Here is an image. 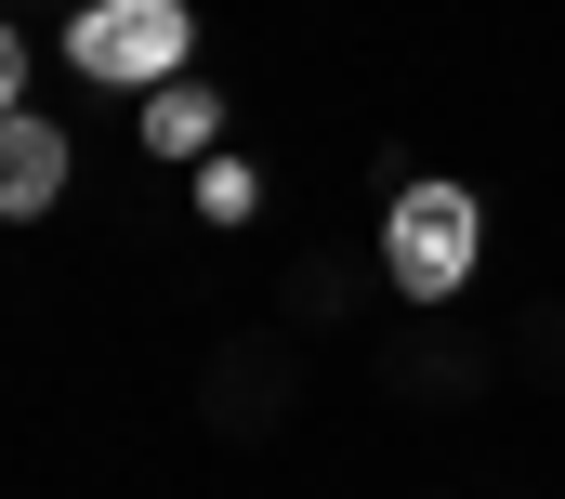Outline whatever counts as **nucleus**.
<instances>
[{"label": "nucleus", "instance_id": "obj_1", "mask_svg": "<svg viewBox=\"0 0 565 499\" xmlns=\"http://www.w3.org/2000/svg\"><path fill=\"white\" fill-rule=\"evenodd\" d=\"M302 394H316V381H302V329L250 316V329H224V342L198 355V394H184V407H198V434H211V447H237V460H250V447H277L289 421H302Z\"/></svg>", "mask_w": 565, "mask_h": 499}, {"label": "nucleus", "instance_id": "obj_2", "mask_svg": "<svg viewBox=\"0 0 565 499\" xmlns=\"http://www.w3.org/2000/svg\"><path fill=\"white\" fill-rule=\"evenodd\" d=\"M500 329H473V316H408V329H382V355L369 381L395 394V407H422V421H460L473 394H500Z\"/></svg>", "mask_w": 565, "mask_h": 499}, {"label": "nucleus", "instance_id": "obj_3", "mask_svg": "<svg viewBox=\"0 0 565 499\" xmlns=\"http://www.w3.org/2000/svg\"><path fill=\"white\" fill-rule=\"evenodd\" d=\"M382 198H395V224H382L395 276H408L422 302H447V289L473 276V198H460V184H422L408 158H382Z\"/></svg>", "mask_w": 565, "mask_h": 499}, {"label": "nucleus", "instance_id": "obj_4", "mask_svg": "<svg viewBox=\"0 0 565 499\" xmlns=\"http://www.w3.org/2000/svg\"><path fill=\"white\" fill-rule=\"evenodd\" d=\"M171 53H184V13L171 0H93V13H66V66L79 79H145Z\"/></svg>", "mask_w": 565, "mask_h": 499}, {"label": "nucleus", "instance_id": "obj_5", "mask_svg": "<svg viewBox=\"0 0 565 499\" xmlns=\"http://www.w3.org/2000/svg\"><path fill=\"white\" fill-rule=\"evenodd\" d=\"M355 316H369V250H302L277 276V329H302V342H329Z\"/></svg>", "mask_w": 565, "mask_h": 499}, {"label": "nucleus", "instance_id": "obj_6", "mask_svg": "<svg viewBox=\"0 0 565 499\" xmlns=\"http://www.w3.org/2000/svg\"><path fill=\"white\" fill-rule=\"evenodd\" d=\"M500 355H513L526 394H553V407H565V289H526V302L500 316Z\"/></svg>", "mask_w": 565, "mask_h": 499}, {"label": "nucleus", "instance_id": "obj_7", "mask_svg": "<svg viewBox=\"0 0 565 499\" xmlns=\"http://www.w3.org/2000/svg\"><path fill=\"white\" fill-rule=\"evenodd\" d=\"M0 171H13V184H0L13 211H53V184H66V131L13 106V131H0Z\"/></svg>", "mask_w": 565, "mask_h": 499}, {"label": "nucleus", "instance_id": "obj_8", "mask_svg": "<svg viewBox=\"0 0 565 499\" xmlns=\"http://www.w3.org/2000/svg\"><path fill=\"white\" fill-rule=\"evenodd\" d=\"M13 13H93V0H13Z\"/></svg>", "mask_w": 565, "mask_h": 499}, {"label": "nucleus", "instance_id": "obj_9", "mask_svg": "<svg viewBox=\"0 0 565 499\" xmlns=\"http://www.w3.org/2000/svg\"><path fill=\"white\" fill-rule=\"evenodd\" d=\"M422 499H460V487H422Z\"/></svg>", "mask_w": 565, "mask_h": 499}, {"label": "nucleus", "instance_id": "obj_10", "mask_svg": "<svg viewBox=\"0 0 565 499\" xmlns=\"http://www.w3.org/2000/svg\"><path fill=\"white\" fill-rule=\"evenodd\" d=\"M553 499H565V487H553Z\"/></svg>", "mask_w": 565, "mask_h": 499}]
</instances>
